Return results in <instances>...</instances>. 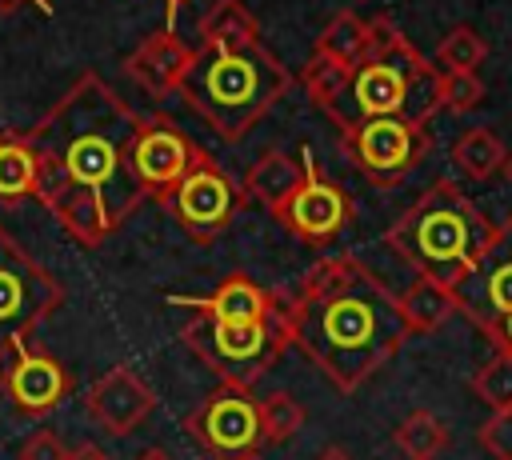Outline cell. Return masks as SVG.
<instances>
[{
	"instance_id": "6da1fadb",
	"label": "cell",
	"mask_w": 512,
	"mask_h": 460,
	"mask_svg": "<svg viewBox=\"0 0 512 460\" xmlns=\"http://www.w3.org/2000/svg\"><path fill=\"white\" fill-rule=\"evenodd\" d=\"M284 316L288 336L340 392L376 376L412 336L400 300L348 256L308 268Z\"/></svg>"
},
{
	"instance_id": "7a4b0ae2",
	"label": "cell",
	"mask_w": 512,
	"mask_h": 460,
	"mask_svg": "<svg viewBox=\"0 0 512 460\" xmlns=\"http://www.w3.org/2000/svg\"><path fill=\"white\" fill-rule=\"evenodd\" d=\"M140 120L124 108V100L100 80L80 76L64 100L28 132L36 152V196L44 200L60 184H76L100 192L112 220L120 224L124 212L144 196L132 172V144Z\"/></svg>"
},
{
	"instance_id": "3957f363",
	"label": "cell",
	"mask_w": 512,
	"mask_h": 460,
	"mask_svg": "<svg viewBox=\"0 0 512 460\" xmlns=\"http://www.w3.org/2000/svg\"><path fill=\"white\" fill-rule=\"evenodd\" d=\"M492 224L448 184H436L416 200V208L392 228L388 244L416 268L444 288L460 284V276L480 260L492 240Z\"/></svg>"
},
{
	"instance_id": "277c9868",
	"label": "cell",
	"mask_w": 512,
	"mask_h": 460,
	"mask_svg": "<svg viewBox=\"0 0 512 460\" xmlns=\"http://www.w3.org/2000/svg\"><path fill=\"white\" fill-rule=\"evenodd\" d=\"M280 84L284 72L260 44L244 52H224L204 44V52L192 56L180 88L204 120H212L224 136H240L272 104Z\"/></svg>"
},
{
	"instance_id": "5b68a950",
	"label": "cell",
	"mask_w": 512,
	"mask_h": 460,
	"mask_svg": "<svg viewBox=\"0 0 512 460\" xmlns=\"http://www.w3.org/2000/svg\"><path fill=\"white\" fill-rule=\"evenodd\" d=\"M60 280L24 252V244L0 228V364L16 360L32 332L60 308Z\"/></svg>"
},
{
	"instance_id": "8992f818",
	"label": "cell",
	"mask_w": 512,
	"mask_h": 460,
	"mask_svg": "<svg viewBox=\"0 0 512 460\" xmlns=\"http://www.w3.org/2000/svg\"><path fill=\"white\" fill-rule=\"evenodd\" d=\"M184 336L232 388H244L248 380H256L260 368L276 352V336H272L268 320L236 324V320H212L200 312V320H192Z\"/></svg>"
},
{
	"instance_id": "52a82bcc",
	"label": "cell",
	"mask_w": 512,
	"mask_h": 460,
	"mask_svg": "<svg viewBox=\"0 0 512 460\" xmlns=\"http://www.w3.org/2000/svg\"><path fill=\"white\" fill-rule=\"evenodd\" d=\"M452 296L456 308L472 316L488 336L504 316H512V220L492 232L480 260L460 276V284H452Z\"/></svg>"
},
{
	"instance_id": "ba28073f",
	"label": "cell",
	"mask_w": 512,
	"mask_h": 460,
	"mask_svg": "<svg viewBox=\"0 0 512 460\" xmlns=\"http://www.w3.org/2000/svg\"><path fill=\"white\" fill-rule=\"evenodd\" d=\"M188 432L216 456V460H244L252 456L260 440V400H252L244 388L224 384L212 392L196 412H188Z\"/></svg>"
},
{
	"instance_id": "9c48e42d",
	"label": "cell",
	"mask_w": 512,
	"mask_h": 460,
	"mask_svg": "<svg viewBox=\"0 0 512 460\" xmlns=\"http://www.w3.org/2000/svg\"><path fill=\"white\" fill-rule=\"evenodd\" d=\"M4 392H8L16 412L44 416V412H52L68 396V372L48 352L24 348L16 360L4 364Z\"/></svg>"
},
{
	"instance_id": "30bf717a",
	"label": "cell",
	"mask_w": 512,
	"mask_h": 460,
	"mask_svg": "<svg viewBox=\"0 0 512 460\" xmlns=\"http://www.w3.org/2000/svg\"><path fill=\"white\" fill-rule=\"evenodd\" d=\"M188 168H192V148L180 132H172L168 124H140L132 144V172L144 192L168 196Z\"/></svg>"
},
{
	"instance_id": "8fae6325",
	"label": "cell",
	"mask_w": 512,
	"mask_h": 460,
	"mask_svg": "<svg viewBox=\"0 0 512 460\" xmlns=\"http://www.w3.org/2000/svg\"><path fill=\"white\" fill-rule=\"evenodd\" d=\"M152 404H156L152 388L132 368H108L88 388V416L112 436H128L152 412Z\"/></svg>"
},
{
	"instance_id": "7c38bea8",
	"label": "cell",
	"mask_w": 512,
	"mask_h": 460,
	"mask_svg": "<svg viewBox=\"0 0 512 460\" xmlns=\"http://www.w3.org/2000/svg\"><path fill=\"white\" fill-rule=\"evenodd\" d=\"M168 196H172L176 216H180L192 232H208V228L224 224V220H228V208H232V192H228L224 176L212 172L208 164H192Z\"/></svg>"
},
{
	"instance_id": "4fadbf2b",
	"label": "cell",
	"mask_w": 512,
	"mask_h": 460,
	"mask_svg": "<svg viewBox=\"0 0 512 460\" xmlns=\"http://www.w3.org/2000/svg\"><path fill=\"white\" fill-rule=\"evenodd\" d=\"M192 48L184 44V40H176L172 32H156V36H148L132 56H128V76L140 84V88H148L152 96H168L172 88H180L184 84V72H188V64H192Z\"/></svg>"
},
{
	"instance_id": "5bb4252c",
	"label": "cell",
	"mask_w": 512,
	"mask_h": 460,
	"mask_svg": "<svg viewBox=\"0 0 512 460\" xmlns=\"http://www.w3.org/2000/svg\"><path fill=\"white\" fill-rule=\"evenodd\" d=\"M284 216H288V224H292L300 236L324 240V236H332V232L340 228V220H344V196H340L332 184L308 176V180L296 188V196L288 200Z\"/></svg>"
},
{
	"instance_id": "9a60e30c",
	"label": "cell",
	"mask_w": 512,
	"mask_h": 460,
	"mask_svg": "<svg viewBox=\"0 0 512 460\" xmlns=\"http://www.w3.org/2000/svg\"><path fill=\"white\" fill-rule=\"evenodd\" d=\"M356 152L368 168L392 172L412 156V124L396 116H376L356 128Z\"/></svg>"
},
{
	"instance_id": "2e32d148",
	"label": "cell",
	"mask_w": 512,
	"mask_h": 460,
	"mask_svg": "<svg viewBox=\"0 0 512 460\" xmlns=\"http://www.w3.org/2000/svg\"><path fill=\"white\" fill-rule=\"evenodd\" d=\"M176 304L200 308L212 320H236V324H244V320H268V296L252 280H244V276H228L208 300H176Z\"/></svg>"
},
{
	"instance_id": "e0dca14e",
	"label": "cell",
	"mask_w": 512,
	"mask_h": 460,
	"mask_svg": "<svg viewBox=\"0 0 512 460\" xmlns=\"http://www.w3.org/2000/svg\"><path fill=\"white\" fill-rule=\"evenodd\" d=\"M400 308H404V320H408L412 332L440 328L452 312H460L452 288H444V284H436V280H428V276H416V280L408 284V292L400 296Z\"/></svg>"
},
{
	"instance_id": "ac0fdd59",
	"label": "cell",
	"mask_w": 512,
	"mask_h": 460,
	"mask_svg": "<svg viewBox=\"0 0 512 460\" xmlns=\"http://www.w3.org/2000/svg\"><path fill=\"white\" fill-rule=\"evenodd\" d=\"M256 20L240 0H216V8L204 16V44L224 52L256 48Z\"/></svg>"
},
{
	"instance_id": "d6986e66",
	"label": "cell",
	"mask_w": 512,
	"mask_h": 460,
	"mask_svg": "<svg viewBox=\"0 0 512 460\" xmlns=\"http://www.w3.org/2000/svg\"><path fill=\"white\" fill-rule=\"evenodd\" d=\"M300 184H304V180H300L296 164H292L284 152H268V156L248 172V192H252L260 204H268L272 212H284Z\"/></svg>"
},
{
	"instance_id": "ffe728a7",
	"label": "cell",
	"mask_w": 512,
	"mask_h": 460,
	"mask_svg": "<svg viewBox=\"0 0 512 460\" xmlns=\"http://www.w3.org/2000/svg\"><path fill=\"white\" fill-rule=\"evenodd\" d=\"M36 196V152L28 136L0 140V200Z\"/></svg>"
},
{
	"instance_id": "44dd1931",
	"label": "cell",
	"mask_w": 512,
	"mask_h": 460,
	"mask_svg": "<svg viewBox=\"0 0 512 460\" xmlns=\"http://www.w3.org/2000/svg\"><path fill=\"white\" fill-rule=\"evenodd\" d=\"M396 444L408 460H436L444 448H448V424H440L432 412L416 408L400 420L396 428Z\"/></svg>"
},
{
	"instance_id": "7402d4cb",
	"label": "cell",
	"mask_w": 512,
	"mask_h": 460,
	"mask_svg": "<svg viewBox=\"0 0 512 460\" xmlns=\"http://www.w3.org/2000/svg\"><path fill=\"white\" fill-rule=\"evenodd\" d=\"M316 52H324V56L340 60L344 68H352L356 60H364V56H368V24H364L360 16H352V12L336 16V20H332V28L320 36Z\"/></svg>"
},
{
	"instance_id": "603a6c76",
	"label": "cell",
	"mask_w": 512,
	"mask_h": 460,
	"mask_svg": "<svg viewBox=\"0 0 512 460\" xmlns=\"http://www.w3.org/2000/svg\"><path fill=\"white\" fill-rule=\"evenodd\" d=\"M456 164L472 180H484V176H492L504 164V148H500V140L488 128H472L468 136L456 140Z\"/></svg>"
},
{
	"instance_id": "cb8c5ba5",
	"label": "cell",
	"mask_w": 512,
	"mask_h": 460,
	"mask_svg": "<svg viewBox=\"0 0 512 460\" xmlns=\"http://www.w3.org/2000/svg\"><path fill=\"white\" fill-rule=\"evenodd\" d=\"M304 424V408L288 396V392H272L260 400V440L264 444H284L300 432Z\"/></svg>"
},
{
	"instance_id": "d4e9b609",
	"label": "cell",
	"mask_w": 512,
	"mask_h": 460,
	"mask_svg": "<svg viewBox=\"0 0 512 460\" xmlns=\"http://www.w3.org/2000/svg\"><path fill=\"white\" fill-rule=\"evenodd\" d=\"M472 392L492 408V416L504 412V408H512V352H496V356L476 372Z\"/></svg>"
},
{
	"instance_id": "484cf974",
	"label": "cell",
	"mask_w": 512,
	"mask_h": 460,
	"mask_svg": "<svg viewBox=\"0 0 512 460\" xmlns=\"http://www.w3.org/2000/svg\"><path fill=\"white\" fill-rule=\"evenodd\" d=\"M348 84H352V68H344L340 60H332L324 52L312 56V64H308V88H312V96L320 104L336 108V100L348 92Z\"/></svg>"
},
{
	"instance_id": "4316f807",
	"label": "cell",
	"mask_w": 512,
	"mask_h": 460,
	"mask_svg": "<svg viewBox=\"0 0 512 460\" xmlns=\"http://www.w3.org/2000/svg\"><path fill=\"white\" fill-rule=\"evenodd\" d=\"M480 60H484V40H480L472 28H456V32L444 36V44H440V64L448 68V76H452V72H472Z\"/></svg>"
},
{
	"instance_id": "83f0119b",
	"label": "cell",
	"mask_w": 512,
	"mask_h": 460,
	"mask_svg": "<svg viewBox=\"0 0 512 460\" xmlns=\"http://www.w3.org/2000/svg\"><path fill=\"white\" fill-rule=\"evenodd\" d=\"M480 96H484V84H480L472 72H452V76L440 84V104H448V108H456V112L480 104Z\"/></svg>"
},
{
	"instance_id": "f1b7e54d",
	"label": "cell",
	"mask_w": 512,
	"mask_h": 460,
	"mask_svg": "<svg viewBox=\"0 0 512 460\" xmlns=\"http://www.w3.org/2000/svg\"><path fill=\"white\" fill-rule=\"evenodd\" d=\"M20 460H72V448H68L52 428H36V432L20 444Z\"/></svg>"
},
{
	"instance_id": "f546056e",
	"label": "cell",
	"mask_w": 512,
	"mask_h": 460,
	"mask_svg": "<svg viewBox=\"0 0 512 460\" xmlns=\"http://www.w3.org/2000/svg\"><path fill=\"white\" fill-rule=\"evenodd\" d=\"M480 444H484L496 460H512V408L496 412V416L480 428Z\"/></svg>"
},
{
	"instance_id": "4dcf8cb0",
	"label": "cell",
	"mask_w": 512,
	"mask_h": 460,
	"mask_svg": "<svg viewBox=\"0 0 512 460\" xmlns=\"http://www.w3.org/2000/svg\"><path fill=\"white\" fill-rule=\"evenodd\" d=\"M492 340L500 344V352H512V316H504V320L496 324V332H492Z\"/></svg>"
},
{
	"instance_id": "1f68e13d",
	"label": "cell",
	"mask_w": 512,
	"mask_h": 460,
	"mask_svg": "<svg viewBox=\"0 0 512 460\" xmlns=\"http://www.w3.org/2000/svg\"><path fill=\"white\" fill-rule=\"evenodd\" d=\"M72 460H108L96 444H80V448H72Z\"/></svg>"
},
{
	"instance_id": "d6a6232c",
	"label": "cell",
	"mask_w": 512,
	"mask_h": 460,
	"mask_svg": "<svg viewBox=\"0 0 512 460\" xmlns=\"http://www.w3.org/2000/svg\"><path fill=\"white\" fill-rule=\"evenodd\" d=\"M316 460H352V456H348L344 448H336V444H328V448H324V452H320Z\"/></svg>"
},
{
	"instance_id": "836d02e7",
	"label": "cell",
	"mask_w": 512,
	"mask_h": 460,
	"mask_svg": "<svg viewBox=\"0 0 512 460\" xmlns=\"http://www.w3.org/2000/svg\"><path fill=\"white\" fill-rule=\"evenodd\" d=\"M136 460H172V456H168V452H160V448H148V452H140Z\"/></svg>"
},
{
	"instance_id": "e575fe53",
	"label": "cell",
	"mask_w": 512,
	"mask_h": 460,
	"mask_svg": "<svg viewBox=\"0 0 512 460\" xmlns=\"http://www.w3.org/2000/svg\"><path fill=\"white\" fill-rule=\"evenodd\" d=\"M16 4H24V0H0V12H8V8H16Z\"/></svg>"
},
{
	"instance_id": "d590c367",
	"label": "cell",
	"mask_w": 512,
	"mask_h": 460,
	"mask_svg": "<svg viewBox=\"0 0 512 460\" xmlns=\"http://www.w3.org/2000/svg\"><path fill=\"white\" fill-rule=\"evenodd\" d=\"M504 172H508V180H512V156H508V164H504Z\"/></svg>"
},
{
	"instance_id": "8d00e7d4",
	"label": "cell",
	"mask_w": 512,
	"mask_h": 460,
	"mask_svg": "<svg viewBox=\"0 0 512 460\" xmlns=\"http://www.w3.org/2000/svg\"><path fill=\"white\" fill-rule=\"evenodd\" d=\"M244 460H260V456H256V452H252V456H244Z\"/></svg>"
},
{
	"instance_id": "74e56055",
	"label": "cell",
	"mask_w": 512,
	"mask_h": 460,
	"mask_svg": "<svg viewBox=\"0 0 512 460\" xmlns=\"http://www.w3.org/2000/svg\"><path fill=\"white\" fill-rule=\"evenodd\" d=\"M168 4H176V0H168Z\"/></svg>"
},
{
	"instance_id": "f35d334b",
	"label": "cell",
	"mask_w": 512,
	"mask_h": 460,
	"mask_svg": "<svg viewBox=\"0 0 512 460\" xmlns=\"http://www.w3.org/2000/svg\"><path fill=\"white\" fill-rule=\"evenodd\" d=\"M40 4H48V0H40Z\"/></svg>"
}]
</instances>
